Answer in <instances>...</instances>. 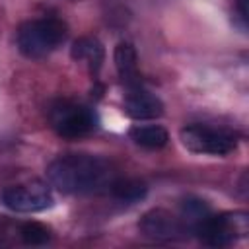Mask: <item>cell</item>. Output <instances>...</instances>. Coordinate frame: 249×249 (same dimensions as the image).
Instances as JSON below:
<instances>
[{
  "label": "cell",
  "instance_id": "3957f363",
  "mask_svg": "<svg viewBox=\"0 0 249 249\" xmlns=\"http://www.w3.org/2000/svg\"><path fill=\"white\" fill-rule=\"evenodd\" d=\"M47 121L62 138H82L97 126L95 111L72 99H54L47 107Z\"/></svg>",
  "mask_w": 249,
  "mask_h": 249
},
{
  "label": "cell",
  "instance_id": "9c48e42d",
  "mask_svg": "<svg viewBox=\"0 0 249 249\" xmlns=\"http://www.w3.org/2000/svg\"><path fill=\"white\" fill-rule=\"evenodd\" d=\"M113 60H115V68L119 72V78L123 80V84L126 88L142 86L140 84V70H138V54H136V49L132 47V43L121 41L115 47Z\"/></svg>",
  "mask_w": 249,
  "mask_h": 249
},
{
  "label": "cell",
  "instance_id": "30bf717a",
  "mask_svg": "<svg viewBox=\"0 0 249 249\" xmlns=\"http://www.w3.org/2000/svg\"><path fill=\"white\" fill-rule=\"evenodd\" d=\"M70 56H72V60L88 66L89 74L97 76V72L103 64V58H105V51H103V45L95 37H80L72 43Z\"/></svg>",
  "mask_w": 249,
  "mask_h": 249
},
{
  "label": "cell",
  "instance_id": "52a82bcc",
  "mask_svg": "<svg viewBox=\"0 0 249 249\" xmlns=\"http://www.w3.org/2000/svg\"><path fill=\"white\" fill-rule=\"evenodd\" d=\"M138 230L144 237H148L150 241H158V243L175 241L187 233L183 220L163 208H152L146 214H142L138 222Z\"/></svg>",
  "mask_w": 249,
  "mask_h": 249
},
{
  "label": "cell",
  "instance_id": "5b68a950",
  "mask_svg": "<svg viewBox=\"0 0 249 249\" xmlns=\"http://www.w3.org/2000/svg\"><path fill=\"white\" fill-rule=\"evenodd\" d=\"M247 231L249 218L245 212H224L218 216L210 214L195 233L210 247H228L245 237Z\"/></svg>",
  "mask_w": 249,
  "mask_h": 249
},
{
  "label": "cell",
  "instance_id": "277c9868",
  "mask_svg": "<svg viewBox=\"0 0 249 249\" xmlns=\"http://www.w3.org/2000/svg\"><path fill=\"white\" fill-rule=\"evenodd\" d=\"M179 140L189 152L202 156H228L237 148V136L231 130L200 123L183 126L179 130Z\"/></svg>",
  "mask_w": 249,
  "mask_h": 249
},
{
  "label": "cell",
  "instance_id": "ba28073f",
  "mask_svg": "<svg viewBox=\"0 0 249 249\" xmlns=\"http://www.w3.org/2000/svg\"><path fill=\"white\" fill-rule=\"evenodd\" d=\"M123 107H124V113L134 121H152L163 115L161 99L156 93L144 89L142 86L128 88L123 99Z\"/></svg>",
  "mask_w": 249,
  "mask_h": 249
},
{
  "label": "cell",
  "instance_id": "7a4b0ae2",
  "mask_svg": "<svg viewBox=\"0 0 249 249\" xmlns=\"http://www.w3.org/2000/svg\"><path fill=\"white\" fill-rule=\"evenodd\" d=\"M68 35V27L58 18H33L23 21L16 31L18 51L25 58H45L54 53Z\"/></svg>",
  "mask_w": 249,
  "mask_h": 249
},
{
  "label": "cell",
  "instance_id": "4fadbf2b",
  "mask_svg": "<svg viewBox=\"0 0 249 249\" xmlns=\"http://www.w3.org/2000/svg\"><path fill=\"white\" fill-rule=\"evenodd\" d=\"M18 233L25 245H45L51 241V230L41 222H23Z\"/></svg>",
  "mask_w": 249,
  "mask_h": 249
},
{
  "label": "cell",
  "instance_id": "8992f818",
  "mask_svg": "<svg viewBox=\"0 0 249 249\" xmlns=\"http://www.w3.org/2000/svg\"><path fill=\"white\" fill-rule=\"evenodd\" d=\"M2 204L18 214H35L53 206V191L49 183L43 181H25L10 185L0 195Z\"/></svg>",
  "mask_w": 249,
  "mask_h": 249
},
{
  "label": "cell",
  "instance_id": "7c38bea8",
  "mask_svg": "<svg viewBox=\"0 0 249 249\" xmlns=\"http://www.w3.org/2000/svg\"><path fill=\"white\" fill-rule=\"evenodd\" d=\"M109 193L119 200V202H124V204H134V202H140L146 193H148V187L138 181V179H115Z\"/></svg>",
  "mask_w": 249,
  "mask_h": 249
},
{
  "label": "cell",
  "instance_id": "6da1fadb",
  "mask_svg": "<svg viewBox=\"0 0 249 249\" xmlns=\"http://www.w3.org/2000/svg\"><path fill=\"white\" fill-rule=\"evenodd\" d=\"M115 179L109 161L93 154H60L47 165V183L64 195L109 193Z\"/></svg>",
  "mask_w": 249,
  "mask_h": 249
},
{
  "label": "cell",
  "instance_id": "8fae6325",
  "mask_svg": "<svg viewBox=\"0 0 249 249\" xmlns=\"http://www.w3.org/2000/svg\"><path fill=\"white\" fill-rule=\"evenodd\" d=\"M128 136L136 146L146 150H161L169 142V132L160 124H134Z\"/></svg>",
  "mask_w": 249,
  "mask_h": 249
}]
</instances>
